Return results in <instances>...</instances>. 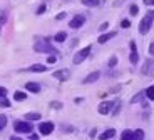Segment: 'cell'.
<instances>
[{
  "label": "cell",
  "instance_id": "8d00e7d4",
  "mask_svg": "<svg viewBox=\"0 0 154 140\" xmlns=\"http://www.w3.org/2000/svg\"><path fill=\"white\" fill-rule=\"evenodd\" d=\"M96 135H97V129H92V130H91V133H89V137H91V139H94Z\"/></svg>",
  "mask_w": 154,
  "mask_h": 140
},
{
  "label": "cell",
  "instance_id": "ba28073f",
  "mask_svg": "<svg viewBox=\"0 0 154 140\" xmlns=\"http://www.w3.org/2000/svg\"><path fill=\"white\" fill-rule=\"evenodd\" d=\"M116 102H112V100H104V102H100L99 105H97V112H99L100 115H107L112 112V107H114Z\"/></svg>",
  "mask_w": 154,
  "mask_h": 140
},
{
  "label": "cell",
  "instance_id": "cb8c5ba5",
  "mask_svg": "<svg viewBox=\"0 0 154 140\" xmlns=\"http://www.w3.org/2000/svg\"><path fill=\"white\" fill-rule=\"evenodd\" d=\"M49 107L50 109H54V110H60V109H64V103L59 102V100H52V102L49 103Z\"/></svg>",
  "mask_w": 154,
  "mask_h": 140
},
{
  "label": "cell",
  "instance_id": "6da1fadb",
  "mask_svg": "<svg viewBox=\"0 0 154 140\" xmlns=\"http://www.w3.org/2000/svg\"><path fill=\"white\" fill-rule=\"evenodd\" d=\"M52 38L49 37H37L34 42V52L37 53H47V55H50V53H55L57 55L59 50L55 49L54 45H52Z\"/></svg>",
  "mask_w": 154,
  "mask_h": 140
},
{
  "label": "cell",
  "instance_id": "d4e9b609",
  "mask_svg": "<svg viewBox=\"0 0 154 140\" xmlns=\"http://www.w3.org/2000/svg\"><path fill=\"white\" fill-rule=\"evenodd\" d=\"M10 107H12V103H10V100H8L7 97L0 99V109H10Z\"/></svg>",
  "mask_w": 154,
  "mask_h": 140
},
{
  "label": "cell",
  "instance_id": "7402d4cb",
  "mask_svg": "<svg viewBox=\"0 0 154 140\" xmlns=\"http://www.w3.org/2000/svg\"><path fill=\"white\" fill-rule=\"evenodd\" d=\"M146 99H147V100H151V102L154 100V83L151 85V87H147V88H146Z\"/></svg>",
  "mask_w": 154,
  "mask_h": 140
},
{
  "label": "cell",
  "instance_id": "44dd1931",
  "mask_svg": "<svg viewBox=\"0 0 154 140\" xmlns=\"http://www.w3.org/2000/svg\"><path fill=\"white\" fill-rule=\"evenodd\" d=\"M7 124H8V117L5 114H0V132L7 127Z\"/></svg>",
  "mask_w": 154,
  "mask_h": 140
},
{
  "label": "cell",
  "instance_id": "7a4b0ae2",
  "mask_svg": "<svg viewBox=\"0 0 154 140\" xmlns=\"http://www.w3.org/2000/svg\"><path fill=\"white\" fill-rule=\"evenodd\" d=\"M14 130L19 135H29V133L34 132V125L29 120H15L14 122Z\"/></svg>",
  "mask_w": 154,
  "mask_h": 140
},
{
  "label": "cell",
  "instance_id": "5bb4252c",
  "mask_svg": "<svg viewBox=\"0 0 154 140\" xmlns=\"http://www.w3.org/2000/svg\"><path fill=\"white\" fill-rule=\"evenodd\" d=\"M114 135H116V130L107 129V130H104V132H100L97 137H99V140H111V139H114Z\"/></svg>",
  "mask_w": 154,
  "mask_h": 140
},
{
  "label": "cell",
  "instance_id": "4dcf8cb0",
  "mask_svg": "<svg viewBox=\"0 0 154 140\" xmlns=\"http://www.w3.org/2000/svg\"><path fill=\"white\" fill-rule=\"evenodd\" d=\"M67 19V12H59L55 15V20H66Z\"/></svg>",
  "mask_w": 154,
  "mask_h": 140
},
{
  "label": "cell",
  "instance_id": "603a6c76",
  "mask_svg": "<svg viewBox=\"0 0 154 140\" xmlns=\"http://www.w3.org/2000/svg\"><path fill=\"white\" fill-rule=\"evenodd\" d=\"M117 64H119V58H117V55H112V57L107 60V67H109V68H114Z\"/></svg>",
  "mask_w": 154,
  "mask_h": 140
},
{
  "label": "cell",
  "instance_id": "5b68a950",
  "mask_svg": "<svg viewBox=\"0 0 154 140\" xmlns=\"http://www.w3.org/2000/svg\"><path fill=\"white\" fill-rule=\"evenodd\" d=\"M37 130H38V133H40V135L47 137V135H50V133L55 130V124H54V122H50V120L40 122V124H38V127H37Z\"/></svg>",
  "mask_w": 154,
  "mask_h": 140
},
{
  "label": "cell",
  "instance_id": "277c9868",
  "mask_svg": "<svg viewBox=\"0 0 154 140\" xmlns=\"http://www.w3.org/2000/svg\"><path fill=\"white\" fill-rule=\"evenodd\" d=\"M152 17L149 15V13H146V15L141 19V22H139V27H137V30H139V34L141 35H146V34H149V30L152 28Z\"/></svg>",
  "mask_w": 154,
  "mask_h": 140
},
{
  "label": "cell",
  "instance_id": "ac0fdd59",
  "mask_svg": "<svg viewBox=\"0 0 154 140\" xmlns=\"http://www.w3.org/2000/svg\"><path fill=\"white\" fill-rule=\"evenodd\" d=\"M119 140H134V130H131V129L122 130V133H121V139H119Z\"/></svg>",
  "mask_w": 154,
  "mask_h": 140
},
{
  "label": "cell",
  "instance_id": "d590c367",
  "mask_svg": "<svg viewBox=\"0 0 154 140\" xmlns=\"http://www.w3.org/2000/svg\"><path fill=\"white\" fill-rule=\"evenodd\" d=\"M144 5H147V7H154V0H143Z\"/></svg>",
  "mask_w": 154,
  "mask_h": 140
},
{
  "label": "cell",
  "instance_id": "8fae6325",
  "mask_svg": "<svg viewBox=\"0 0 154 140\" xmlns=\"http://www.w3.org/2000/svg\"><path fill=\"white\" fill-rule=\"evenodd\" d=\"M117 35V32H102V34L97 37V43H100V45H104V43H107L109 40H112V38Z\"/></svg>",
  "mask_w": 154,
  "mask_h": 140
},
{
  "label": "cell",
  "instance_id": "2e32d148",
  "mask_svg": "<svg viewBox=\"0 0 154 140\" xmlns=\"http://www.w3.org/2000/svg\"><path fill=\"white\" fill-rule=\"evenodd\" d=\"M67 37H69V35H67V32L60 30V32H57V34H55L54 37H52V40L57 42V43H64V42L67 40Z\"/></svg>",
  "mask_w": 154,
  "mask_h": 140
},
{
  "label": "cell",
  "instance_id": "e0dca14e",
  "mask_svg": "<svg viewBox=\"0 0 154 140\" xmlns=\"http://www.w3.org/2000/svg\"><path fill=\"white\" fill-rule=\"evenodd\" d=\"M14 100H15V102H25V100H27V92L25 90H15L14 92Z\"/></svg>",
  "mask_w": 154,
  "mask_h": 140
},
{
  "label": "cell",
  "instance_id": "ffe728a7",
  "mask_svg": "<svg viewBox=\"0 0 154 140\" xmlns=\"http://www.w3.org/2000/svg\"><path fill=\"white\" fill-rule=\"evenodd\" d=\"M144 97H146V90H143V92H139V94H136L134 97L131 99V103H137L139 100H143Z\"/></svg>",
  "mask_w": 154,
  "mask_h": 140
},
{
  "label": "cell",
  "instance_id": "f1b7e54d",
  "mask_svg": "<svg viewBox=\"0 0 154 140\" xmlns=\"http://www.w3.org/2000/svg\"><path fill=\"white\" fill-rule=\"evenodd\" d=\"M129 13H131V17H136L139 13V7L136 4H132L131 7H129Z\"/></svg>",
  "mask_w": 154,
  "mask_h": 140
},
{
  "label": "cell",
  "instance_id": "4316f807",
  "mask_svg": "<svg viewBox=\"0 0 154 140\" xmlns=\"http://www.w3.org/2000/svg\"><path fill=\"white\" fill-rule=\"evenodd\" d=\"M45 64L55 65V64H57V55H55V53H50V55H47V62H45Z\"/></svg>",
  "mask_w": 154,
  "mask_h": 140
},
{
  "label": "cell",
  "instance_id": "30bf717a",
  "mask_svg": "<svg viewBox=\"0 0 154 140\" xmlns=\"http://www.w3.org/2000/svg\"><path fill=\"white\" fill-rule=\"evenodd\" d=\"M129 47H131V53H129V62L132 65L139 64V52H137V45H136V42L131 40L129 42Z\"/></svg>",
  "mask_w": 154,
  "mask_h": 140
},
{
  "label": "cell",
  "instance_id": "74e56055",
  "mask_svg": "<svg viewBox=\"0 0 154 140\" xmlns=\"http://www.w3.org/2000/svg\"><path fill=\"white\" fill-rule=\"evenodd\" d=\"M29 135H30V140H38V133H29Z\"/></svg>",
  "mask_w": 154,
  "mask_h": 140
},
{
  "label": "cell",
  "instance_id": "7c38bea8",
  "mask_svg": "<svg viewBox=\"0 0 154 140\" xmlns=\"http://www.w3.org/2000/svg\"><path fill=\"white\" fill-rule=\"evenodd\" d=\"M99 79H100V72H99V70H94V72L87 73V77H85V79H82V83H84V85H89V83H96Z\"/></svg>",
  "mask_w": 154,
  "mask_h": 140
},
{
  "label": "cell",
  "instance_id": "8992f818",
  "mask_svg": "<svg viewBox=\"0 0 154 140\" xmlns=\"http://www.w3.org/2000/svg\"><path fill=\"white\" fill-rule=\"evenodd\" d=\"M85 20H87V19H85L84 13H77V15H74L72 19H70L69 27L72 28V30H79V28H82V27H84Z\"/></svg>",
  "mask_w": 154,
  "mask_h": 140
},
{
  "label": "cell",
  "instance_id": "f35d334b",
  "mask_svg": "<svg viewBox=\"0 0 154 140\" xmlns=\"http://www.w3.org/2000/svg\"><path fill=\"white\" fill-rule=\"evenodd\" d=\"M81 102H84V99H82V97H79V99L75 97V99H74V103H81Z\"/></svg>",
  "mask_w": 154,
  "mask_h": 140
},
{
  "label": "cell",
  "instance_id": "4fadbf2b",
  "mask_svg": "<svg viewBox=\"0 0 154 140\" xmlns=\"http://www.w3.org/2000/svg\"><path fill=\"white\" fill-rule=\"evenodd\" d=\"M40 83H37V82H27L25 85H23V90H27V92H30V94H40Z\"/></svg>",
  "mask_w": 154,
  "mask_h": 140
},
{
  "label": "cell",
  "instance_id": "e575fe53",
  "mask_svg": "<svg viewBox=\"0 0 154 140\" xmlns=\"http://www.w3.org/2000/svg\"><path fill=\"white\" fill-rule=\"evenodd\" d=\"M7 22V17H5V12H0V23Z\"/></svg>",
  "mask_w": 154,
  "mask_h": 140
},
{
  "label": "cell",
  "instance_id": "d6a6232c",
  "mask_svg": "<svg viewBox=\"0 0 154 140\" xmlns=\"http://www.w3.org/2000/svg\"><path fill=\"white\" fill-rule=\"evenodd\" d=\"M107 28H109V22H102L99 25V32H100V34H102V32H106Z\"/></svg>",
  "mask_w": 154,
  "mask_h": 140
},
{
  "label": "cell",
  "instance_id": "9a60e30c",
  "mask_svg": "<svg viewBox=\"0 0 154 140\" xmlns=\"http://www.w3.org/2000/svg\"><path fill=\"white\" fill-rule=\"evenodd\" d=\"M40 117L42 115L38 112H27V114H23V120H29V122H38Z\"/></svg>",
  "mask_w": 154,
  "mask_h": 140
},
{
  "label": "cell",
  "instance_id": "ab89813d",
  "mask_svg": "<svg viewBox=\"0 0 154 140\" xmlns=\"http://www.w3.org/2000/svg\"><path fill=\"white\" fill-rule=\"evenodd\" d=\"M8 140H22V139H20V137H19V133H17V135H12Z\"/></svg>",
  "mask_w": 154,
  "mask_h": 140
},
{
  "label": "cell",
  "instance_id": "f546056e",
  "mask_svg": "<svg viewBox=\"0 0 154 140\" xmlns=\"http://www.w3.org/2000/svg\"><path fill=\"white\" fill-rule=\"evenodd\" d=\"M119 112H121V102H116V103H114V107H112V112H111V114L116 117V115L119 114Z\"/></svg>",
  "mask_w": 154,
  "mask_h": 140
},
{
  "label": "cell",
  "instance_id": "d6986e66",
  "mask_svg": "<svg viewBox=\"0 0 154 140\" xmlns=\"http://www.w3.org/2000/svg\"><path fill=\"white\" fill-rule=\"evenodd\" d=\"M81 2L85 7H99L100 5V0H81Z\"/></svg>",
  "mask_w": 154,
  "mask_h": 140
},
{
  "label": "cell",
  "instance_id": "60d3db41",
  "mask_svg": "<svg viewBox=\"0 0 154 140\" xmlns=\"http://www.w3.org/2000/svg\"><path fill=\"white\" fill-rule=\"evenodd\" d=\"M149 52L154 55V43H151V45H149Z\"/></svg>",
  "mask_w": 154,
  "mask_h": 140
},
{
  "label": "cell",
  "instance_id": "3957f363",
  "mask_svg": "<svg viewBox=\"0 0 154 140\" xmlns=\"http://www.w3.org/2000/svg\"><path fill=\"white\" fill-rule=\"evenodd\" d=\"M91 52H92V45H85L84 49H81V50H77L75 53H74V57H72V62H74V65H81L82 62L85 60V58L91 55Z\"/></svg>",
  "mask_w": 154,
  "mask_h": 140
},
{
  "label": "cell",
  "instance_id": "b9f144b4",
  "mask_svg": "<svg viewBox=\"0 0 154 140\" xmlns=\"http://www.w3.org/2000/svg\"><path fill=\"white\" fill-rule=\"evenodd\" d=\"M147 13H149V15L152 17V20H154V10H149V12H147Z\"/></svg>",
  "mask_w": 154,
  "mask_h": 140
},
{
  "label": "cell",
  "instance_id": "836d02e7",
  "mask_svg": "<svg viewBox=\"0 0 154 140\" xmlns=\"http://www.w3.org/2000/svg\"><path fill=\"white\" fill-rule=\"evenodd\" d=\"M7 94H8V90L4 87V85H0V99H4V97H7Z\"/></svg>",
  "mask_w": 154,
  "mask_h": 140
},
{
  "label": "cell",
  "instance_id": "83f0119b",
  "mask_svg": "<svg viewBox=\"0 0 154 140\" xmlns=\"http://www.w3.org/2000/svg\"><path fill=\"white\" fill-rule=\"evenodd\" d=\"M45 10H47V4H40L37 7V10H35V15H44Z\"/></svg>",
  "mask_w": 154,
  "mask_h": 140
},
{
  "label": "cell",
  "instance_id": "9c48e42d",
  "mask_svg": "<svg viewBox=\"0 0 154 140\" xmlns=\"http://www.w3.org/2000/svg\"><path fill=\"white\" fill-rule=\"evenodd\" d=\"M52 77H54L55 80H59V82H67V80L70 79V70H69V68L55 70V72H52Z\"/></svg>",
  "mask_w": 154,
  "mask_h": 140
},
{
  "label": "cell",
  "instance_id": "1f68e13d",
  "mask_svg": "<svg viewBox=\"0 0 154 140\" xmlns=\"http://www.w3.org/2000/svg\"><path fill=\"white\" fill-rule=\"evenodd\" d=\"M121 27H122V28H129V27H131V20H129V19L121 20Z\"/></svg>",
  "mask_w": 154,
  "mask_h": 140
},
{
  "label": "cell",
  "instance_id": "484cf974",
  "mask_svg": "<svg viewBox=\"0 0 154 140\" xmlns=\"http://www.w3.org/2000/svg\"><path fill=\"white\" fill-rule=\"evenodd\" d=\"M134 140H144V130L143 129L134 130Z\"/></svg>",
  "mask_w": 154,
  "mask_h": 140
},
{
  "label": "cell",
  "instance_id": "52a82bcc",
  "mask_svg": "<svg viewBox=\"0 0 154 140\" xmlns=\"http://www.w3.org/2000/svg\"><path fill=\"white\" fill-rule=\"evenodd\" d=\"M20 72H32V73H45L49 72V65H42V64H34L27 68H22Z\"/></svg>",
  "mask_w": 154,
  "mask_h": 140
}]
</instances>
